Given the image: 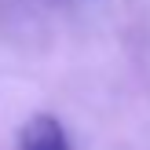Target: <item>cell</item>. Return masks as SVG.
I'll return each instance as SVG.
<instances>
[{"mask_svg": "<svg viewBox=\"0 0 150 150\" xmlns=\"http://www.w3.org/2000/svg\"><path fill=\"white\" fill-rule=\"evenodd\" d=\"M18 150H70V139H66V128L51 114H37L22 125Z\"/></svg>", "mask_w": 150, "mask_h": 150, "instance_id": "obj_1", "label": "cell"}]
</instances>
